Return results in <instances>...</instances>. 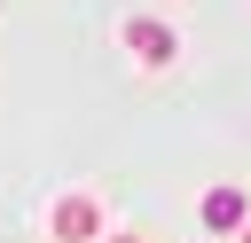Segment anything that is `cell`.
<instances>
[{"label": "cell", "instance_id": "6da1fadb", "mask_svg": "<svg viewBox=\"0 0 251 243\" xmlns=\"http://www.w3.org/2000/svg\"><path fill=\"white\" fill-rule=\"evenodd\" d=\"M55 235H63V243H94V235H102V204H94V196H63V204H55Z\"/></svg>", "mask_w": 251, "mask_h": 243}, {"label": "cell", "instance_id": "7a4b0ae2", "mask_svg": "<svg viewBox=\"0 0 251 243\" xmlns=\"http://www.w3.org/2000/svg\"><path fill=\"white\" fill-rule=\"evenodd\" d=\"M243 219H251L243 188H212V196H204V227H212V235H243Z\"/></svg>", "mask_w": 251, "mask_h": 243}, {"label": "cell", "instance_id": "3957f363", "mask_svg": "<svg viewBox=\"0 0 251 243\" xmlns=\"http://www.w3.org/2000/svg\"><path fill=\"white\" fill-rule=\"evenodd\" d=\"M126 47H133L141 63H173V31H165L157 16H133V24H126Z\"/></svg>", "mask_w": 251, "mask_h": 243}, {"label": "cell", "instance_id": "277c9868", "mask_svg": "<svg viewBox=\"0 0 251 243\" xmlns=\"http://www.w3.org/2000/svg\"><path fill=\"white\" fill-rule=\"evenodd\" d=\"M235 243H251V219H243V235H235Z\"/></svg>", "mask_w": 251, "mask_h": 243}, {"label": "cell", "instance_id": "5b68a950", "mask_svg": "<svg viewBox=\"0 0 251 243\" xmlns=\"http://www.w3.org/2000/svg\"><path fill=\"white\" fill-rule=\"evenodd\" d=\"M110 243H141V235H110Z\"/></svg>", "mask_w": 251, "mask_h": 243}]
</instances>
